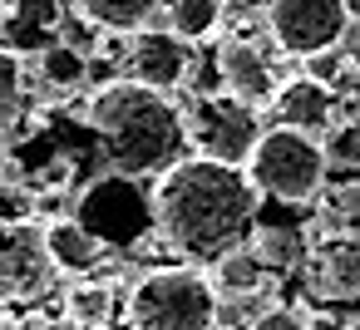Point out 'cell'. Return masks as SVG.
I'll return each mask as SVG.
<instances>
[{"label":"cell","mask_w":360,"mask_h":330,"mask_svg":"<svg viewBox=\"0 0 360 330\" xmlns=\"http://www.w3.org/2000/svg\"><path fill=\"white\" fill-rule=\"evenodd\" d=\"M207 281H212V291H217V296H232V301H242V296H252V291L266 281V261H262L252 246H242V251L222 256V261L207 271Z\"/></svg>","instance_id":"obj_17"},{"label":"cell","mask_w":360,"mask_h":330,"mask_svg":"<svg viewBox=\"0 0 360 330\" xmlns=\"http://www.w3.org/2000/svg\"><path fill=\"white\" fill-rule=\"evenodd\" d=\"M252 330H311L306 325V315H296V310H262L257 320H252Z\"/></svg>","instance_id":"obj_24"},{"label":"cell","mask_w":360,"mask_h":330,"mask_svg":"<svg viewBox=\"0 0 360 330\" xmlns=\"http://www.w3.org/2000/svg\"><path fill=\"white\" fill-rule=\"evenodd\" d=\"M227 6H217V0H168V11H163V30L178 35L183 45H202L217 25H222Z\"/></svg>","instance_id":"obj_16"},{"label":"cell","mask_w":360,"mask_h":330,"mask_svg":"<svg viewBox=\"0 0 360 330\" xmlns=\"http://www.w3.org/2000/svg\"><path fill=\"white\" fill-rule=\"evenodd\" d=\"M20 84H25V65L11 45H0V109H11L20 99Z\"/></svg>","instance_id":"obj_22"},{"label":"cell","mask_w":360,"mask_h":330,"mask_svg":"<svg viewBox=\"0 0 360 330\" xmlns=\"http://www.w3.org/2000/svg\"><path fill=\"white\" fill-rule=\"evenodd\" d=\"M257 217L262 192L252 187L247 168H222L193 153L153 183V227L198 271H212L222 256L242 251L247 237L257 232Z\"/></svg>","instance_id":"obj_1"},{"label":"cell","mask_w":360,"mask_h":330,"mask_svg":"<svg viewBox=\"0 0 360 330\" xmlns=\"http://www.w3.org/2000/svg\"><path fill=\"white\" fill-rule=\"evenodd\" d=\"M217 291L198 266H158L129 291V330H217Z\"/></svg>","instance_id":"obj_3"},{"label":"cell","mask_w":360,"mask_h":330,"mask_svg":"<svg viewBox=\"0 0 360 330\" xmlns=\"http://www.w3.org/2000/svg\"><path fill=\"white\" fill-rule=\"evenodd\" d=\"M183 119H188V143L198 148V158L222 163V168H247L266 133L257 124V109H247L227 94H198L183 109Z\"/></svg>","instance_id":"obj_5"},{"label":"cell","mask_w":360,"mask_h":330,"mask_svg":"<svg viewBox=\"0 0 360 330\" xmlns=\"http://www.w3.org/2000/svg\"><path fill=\"white\" fill-rule=\"evenodd\" d=\"M79 20H89L99 35H143L153 30V20H163V0H79Z\"/></svg>","instance_id":"obj_12"},{"label":"cell","mask_w":360,"mask_h":330,"mask_svg":"<svg viewBox=\"0 0 360 330\" xmlns=\"http://www.w3.org/2000/svg\"><path fill=\"white\" fill-rule=\"evenodd\" d=\"M40 74L50 89H79V84H89V55L55 40L50 50H40Z\"/></svg>","instance_id":"obj_18"},{"label":"cell","mask_w":360,"mask_h":330,"mask_svg":"<svg viewBox=\"0 0 360 330\" xmlns=\"http://www.w3.org/2000/svg\"><path fill=\"white\" fill-rule=\"evenodd\" d=\"M60 15H70V6H55V0H20V6H0V25L11 35V50H30V45H55L50 35L65 25Z\"/></svg>","instance_id":"obj_13"},{"label":"cell","mask_w":360,"mask_h":330,"mask_svg":"<svg viewBox=\"0 0 360 330\" xmlns=\"http://www.w3.org/2000/svg\"><path fill=\"white\" fill-rule=\"evenodd\" d=\"M124 70H129V84H143V89H178L193 70V45H183L178 35L168 30H143L129 40L124 50Z\"/></svg>","instance_id":"obj_9"},{"label":"cell","mask_w":360,"mask_h":330,"mask_svg":"<svg viewBox=\"0 0 360 330\" xmlns=\"http://www.w3.org/2000/svg\"><path fill=\"white\" fill-rule=\"evenodd\" d=\"M55 261L45 246V227L35 222H0V310H20L50 296Z\"/></svg>","instance_id":"obj_7"},{"label":"cell","mask_w":360,"mask_h":330,"mask_svg":"<svg viewBox=\"0 0 360 330\" xmlns=\"http://www.w3.org/2000/svg\"><path fill=\"white\" fill-rule=\"evenodd\" d=\"M89 128L99 138V153L114 178H168L178 163H188V119L183 109L143 84H109L89 99Z\"/></svg>","instance_id":"obj_2"},{"label":"cell","mask_w":360,"mask_h":330,"mask_svg":"<svg viewBox=\"0 0 360 330\" xmlns=\"http://www.w3.org/2000/svg\"><path fill=\"white\" fill-rule=\"evenodd\" d=\"M124 330H129V325H124Z\"/></svg>","instance_id":"obj_27"},{"label":"cell","mask_w":360,"mask_h":330,"mask_svg":"<svg viewBox=\"0 0 360 330\" xmlns=\"http://www.w3.org/2000/svg\"><path fill=\"white\" fill-rule=\"evenodd\" d=\"M330 168H360V124H340L321 138Z\"/></svg>","instance_id":"obj_21"},{"label":"cell","mask_w":360,"mask_h":330,"mask_svg":"<svg viewBox=\"0 0 360 330\" xmlns=\"http://www.w3.org/2000/svg\"><path fill=\"white\" fill-rule=\"evenodd\" d=\"M316 291L330 301H350L360 296V242L350 237H330L316 251Z\"/></svg>","instance_id":"obj_14"},{"label":"cell","mask_w":360,"mask_h":330,"mask_svg":"<svg viewBox=\"0 0 360 330\" xmlns=\"http://www.w3.org/2000/svg\"><path fill=\"white\" fill-rule=\"evenodd\" d=\"M0 330H6V325H0Z\"/></svg>","instance_id":"obj_26"},{"label":"cell","mask_w":360,"mask_h":330,"mask_svg":"<svg viewBox=\"0 0 360 330\" xmlns=\"http://www.w3.org/2000/svg\"><path fill=\"white\" fill-rule=\"evenodd\" d=\"M355 330H360V325H355Z\"/></svg>","instance_id":"obj_28"},{"label":"cell","mask_w":360,"mask_h":330,"mask_svg":"<svg viewBox=\"0 0 360 330\" xmlns=\"http://www.w3.org/2000/svg\"><path fill=\"white\" fill-rule=\"evenodd\" d=\"M271 114H276V128H291V133L316 138V133H326V128H330L335 94H330V89H321V84H311V79L301 74V79H286V84L276 89Z\"/></svg>","instance_id":"obj_11"},{"label":"cell","mask_w":360,"mask_h":330,"mask_svg":"<svg viewBox=\"0 0 360 330\" xmlns=\"http://www.w3.org/2000/svg\"><path fill=\"white\" fill-rule=\"evenodd\" d=\"M212 60H217V89H222L227 99H237V104H247V109L276 99L281 84H276L266 55H262L257 45H247V40H227V45H217Z\"/></svg>","instance_id":"obj_10"},{"label":"cell","mask_w":360,"mask_h":330,"mask_svg":"<svg viewBox=\"0 0 360 330\" xmlns=\"http://www.w3.org/2000/svg\"><path fill=\"white\" fill-rule=\"evenodd\" d=\"M45 246H50V261H55L60 276H89L99 266V256H104V246L75 217H55L45 227Z\"/></svg>","instance_id":"obj_15"},{"label":"cell","mask_w":360,"mask_h":330,"mask_svg":"<svg viewBox=\"0 0 360 330\" xmlns=\"http://www.w3.org/2000/svg\"><path fill=\"white\" fill-rule=\"evenodd\" d=\"M340 74H345V60H340L335 50H330V55H316V60H306V79H311V84H321V89H330Z\"/></svg>","instance_id":"obj_23"},{"label":"cell","mask_w":360,"mask_h":330,"mask_svg":"<svg viewBox=\"0 0 360 330\" xmlns=\"http://www.w3.org/2000/svg\"><path fill=\"white\" fill-rule=\"evenodd\" d=\"M65 315H70L75 330H104L109 315H114V296L104 286H75L65 296Z\"/></svg>","instance_id":"obj_19"},{"label":"cell","mask_w":360,"mask_h":330,"mask_svg":"<svg viewBox=\"0 0 360 330\" xmlns=\"http://www.w3.org/2000/svg\"><path fill=\"white\" fill-rule=\"evenodd\" d=\"M345 11H350V20L360 25V0H350V6H345Z\"/></svg>","instance_id":"obj_25"},{"label":"cell","mask_w":360,"mask_h":330,"mask_svg":"<svg viewBox=\"0 0 360 330\" xmlns=\"http://www.w3.org/2000/svg\"><path fill=\"white\" fill-rule=\"evenodd\" d=\"M75 222L99 242V246H134L153 232V197L139 192L129 178H94L75 207Z\"/></svg>","instance_id":"obj_6"},{"label":"cell","mask_w":360,"mask_h":330,"mask_svg":"<svg viewBox=\"0 0 360 330\" xmlns=\"http://www.w3.org/2000/svg\"><path fill=\"white\" fill-rule=\"evenodd\" d=\"M326 148L306 133H291V128H266L252 163H247V178L252 187L266 197V202H311L326 183Z\"/></svg>","instance_id":"obj_4"},{"label":"cell","mask_w":360,"mask_h":330,"mask_svg":"<svg viewBox=\"0 0 360 330\" xmlns=\"http://www.w3.org/2000/svg\"><path fill=\"white\" fill-rule=\"evenodd\" d=\"M252 251H257L266 266H291V261L301 256V232H296V227L257 222V232H252Z\"/></svg>","instance_id":"obj_20"},{"label":"cell","mask_w":360,"mask_h":330,"mask_svg":"<svg viewBox=\"0 0 360 330\" xmlns=\"http://www.w3.org/2000/svg\"><path fill=\"white\" fill-rule=\"evenodd\" d=\"M262 20H266L276 50L316 60V55L335 50V40L350 25V11L340 0H271V6H262Z\"/></svg>","instance_id":"obj_8"}]
</instances>
